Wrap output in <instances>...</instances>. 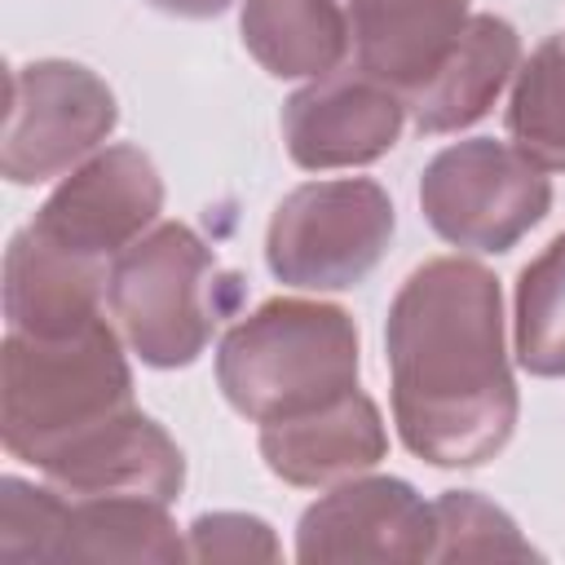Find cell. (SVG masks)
<instances>
[{
	"label": "cell",
	"mask_w": 565,
	"mask_h": 565,
	"mask_svg": "<svg viewBox=\"0 0 565 565\" xmlns=\"http://www.w3.org/2000/svg\"><path fill=\"white\" fill-rule=\"evenodd\" d=\"M393 203L366 177L305 181L269 216V274L300 291L358 287L388 252Z\"/></svg>",
	"instance_id": "obj_5"
},
{
	"label": "cell",
	"mask_w": 565,
	"mask_h": 565,
	"mask_svg": "<svg viewBox=\"0 0 565 565\" xmlns=\"http://www.w3.org/2000/svg\"><path fill=\"white\" fill-rule=\"evenodd\" d=\"M163 207V181L137 146H110L75 168L35 212L31 230L84 260H115L132 247Z\"/></svg>",
	"instance_id": "obj_8"
},
{
	"label": "cell",
	"mask_w": 565,
	"mask_h": 565,
	"mask_svg": "<svg viewBox=\"0 0 565 565\" xmlns=\"http://www.w3.org/2000/svg\"><path fill=\"white\" fill-rule=\"evenodd\" d=\"M406 119V97L362 66H335L318 75L282 106L287 154L309 168H358L393 150Z\"/></svg>",
	"instance_id": "obj_10"
},
{
	"label": "cell",
	"mask_w": 565,
	"mask_h": 565,
	"mask_svg": "<svg viewBox=\"0 0 565 565\" xmlns=\"http://www.w3.org/2000/svg\"><path fill=\"white\" fill-rule=\"evenodd\" d=\"M516 62H521V40L503 18H494V13L468 18V26L455 40V49L446 53V62L415 93H406V110H411L415 128L419 132H459V128L477 124L494 106L503 84L516 75Z\"/></svg>",
	"instance_id": "obj_15"
},
{
	"label": "cell",
	"mask_w": 565,
	"mask_h": 565,
	"mask_svg": "<svg viewBox=\"0 0 565 565\" xmlns=\"http://www.w3.org/2000/svg\"><path fill=\"white\" fill-rule=\"evenodd\" d=\"M384 450H388V433L380 406L358 388L309 415L260 424L265 468L287 486H305V490L362 477L384 459Z\"/></svg>",
	"instance_id": "obj_11"
},
{
	"label": "cell",
	"mask_w": 565,
	"mask_h": 565,
	"mask_svg": "<svg viewBox=\"0 0 565 565\" xmlns=\"http://www.w3.org/2000/svg\"><path fill=\"white\" fill-rule=\"evenodd\" d=\"M115 119H119L115 93L88 66L57 57L13 66L0 172L13 185L62 177L110 137Z\"/></svg>",
	"instance_id": "obj_7"
},
{
	"label": "cell",
	"mask_w": 565,
	"mask_h": 565,
	"mask_svg": "<svg viewBox=\"0 0 565 565\" xmlns=\"http://www.w3.org/2000/svg\"><path fill=\"white\" fill-rule=\"evenodd\" d=\"M243 278L181 221H163L110 260L106 305L128 349L159 371L190 366L238 309Z\"/></svg>",
	"instance_id": "obj_4"
},
{
	"label": "cell",
	"mask_w": 565,
	"mask_h": 565,
	"mask_svg": "<svg viewBox=\"0 0 565 565\" xmlns=\"http://www.w3.org/2000/svg\"><path fill=\"white\" fill-rule=\"evenodd\" d=\"M508 137L543 172H565V35L543 40L516 71Z\"/></svg>",
	"instance_id": "obj_18"
},
{
	"label": "cell",
	"mask_w": 565,
	"mask_h": 565,
	"mask_svg": "<svg viewBox=\"0 0 565 565\" xmlns=\"http://www.w3.org/2000/svg\"><path fill=\"white\" fill-rule=\"evenodd\" d=\"M393 419L411 455L437 468L494 459L516 428V384L503 349V296L486 265L424 260L393 296Z\"/></svg>",
	"instance_id": "obj_1"
},
{
	"label": "cell",
	"mask_w": 565,
	"mask_h": 565,
	"mask_svg": "<svg viewBox=\"0 0 565 565\" xmlns=\"http://www.w3.org/2000/svg\"><path fill=\"white\" fill-rule=\"evenodd\" d=\"M358 366V327L340 305L274 296L225 331L216 384L238 415L269 424L340 402Z\"/></svg>",
	"instance_id": "obj_3"
},
{
	"label": "cell",
	"mask_w": 565,
	"mask_h": 565,
	"mask_svg": "<svg viewBox=\"0 0 565 565\" xmlns=\"http://www.w3.org/2000/svg\"><path fill=\"white\" fill-rule=\"evenodd\" d=\"M190 561L203 565H252L278 561V539L260 516L247 512H203L190 525Z\"/></svg>",
	"instance_id": "obj_22"
},
{
	"label": "cell",
	"mask_w": 565,
	"mask_h": 565,
	"mask_svg": "<svg viewBox=\"0 0 565 565\" xmlns=\"http://www.w3.org/2000/svg\"><path fill=\"white\" fill-rule=\"evenodd\" d=\"M66 521V494L26 486L18 477L0 481V565H44L57 561V534Z\"/></svg>",
	"instance_id": "obj_21"
},
{
	"label": "cell",
	"mask_w": 565,
	"mask_h": 565,
	"mask_svg": "<svg viewBox=\"0 0 565 565\" xmlns=\"http://www.w3.org/2000/svg\"><path fill=\"white\" fill-rule=\"evenodd\" d=\"M468 18V0H349L358 66L406 97L446 62Z\"/></svg>",
	"instance_id": "obj_14"
},
{
	"label": "cell",
	"mask_w": 565,
	"mask_h": 565,
	"mask_svg": "<svg viewBox=\"0 0 565 565\" xmlns=\"http://www.w3.org/2000/svg\"><path fill=\"white\" fill-rule=\"evenodd\" d=\"M238 26L247 53L278 79L331 75L353 44L340 0H243Z\"/></svg>",
	"instance_id": "obj_16"
},
{
	"label": "cell",
	"mask_w": 565,
	"mask_h": 565,
	"mask_svg": "<svg viewBox=\"0 0 565 565\" xmlns=\"http://www.w3.org/2000/svg\"><path fill=\"white\" fill-rule=\"evenodd\" d=\"M49 486H57L71 499L88 494H137L154 503H172L185 486V459L177 441L141 411H128L97 437H88L79 450L57 459L49 472Z\"/></svg>",
	"instance_id": "obj_13"
},
{
	"label": "cell",
	"mask_w": 565,
	"mask_h": 565,
	"mask_svg": "<svg viewBox=\"0 0 565 565\" xmlns=\"http://www.w3.org/2000/svg\"><path fill=\"white\" fill-rule=\"evenodd\" d=\"M128 411L132 371L106 318L71 335H4L0 437L13 459L49 472Z\"/></svg>",
	"instance_id": "obj_2"
},
{
	"label": "cell",
	"mask_w": 565,
	"mask_h": 565,
	"mask_svg": "<svg viewBox=\"0 0 565 565\" xmlns=\"http://www.w3.org/2000/svg\"><path fill=\"white\" fill-rule=\"evenodd\" d=\"M296 556L305 565L433 561V503H424L397 477H349L305 508Z\"/></svg>",
	"instance_id": "obj_9"
},
{
	"label": "cell",
	"mask_w": 565,
	"mask_h": 565,
	"mask_svg": "<svg viewBox=\"0 0 565 565\" xmlns=\"http://www.w3.org/2000/svg\"><path fill=\"white\" fill-rule=\"evenodd\" d=\"M516 362L530 375H565V234L516 278Z\"/></svg>",
	"instance_id": "obj_19"
},
{
	"label": "cell",
	"mask_w": 565,
	"mask_h": 565,
	"mask_svg": "<svg viewBox=\"0 0 565 565\" xmlns=\"http://www.w3.org/2000/svg\"><path fill=\"white\" fill-rule=\"evenodd\" d=\"M150 4L163 9V13H172V18H216L234 0H150Z\"/></svg>",
	"instance_id": "obj_23"
},
{
	"label": "cell",
	"mask_w": 565,
	"mask_h": 565,
	"mask_svg": "<svg viewBox=\"0 0 565 565\" xmlns=\"http://www.w3.org/2000/svg\"><path fill=\"white\" fill-rule=\"evenodd\" d=\"M512 516L472 490H446L433 503V561H534Z\"/></svg>",
	"instance_id": "obj_20"
},
{
	"label": "cell",
	"mask_w": 565,
	"mask_h": 565,
	"mask_svg": "<svg viewBox=\"0 0 565 565\" xmlns=\"http://www.w3.org/2000/svg\"><path fill=\"white\" fill-rule=\"evenodd\" d=\"M106 278L110 269L84 256H71L44 243L31 225L13 234L4 252V318L9 331L26 335H71L106 318Z\"/></svg>",
	"instance_id": "obj_12"
},
{
	"label": "cell",
	"mask_w": 565,
	"mask_h": 565,
	"mask_svg": "<svg viewBox=\"0 0 565 565\" xmlns=\"http://www.w3.org/2000/svg\"><path fill=\"white\" fill-rule=\"evenodd\" d=\"M190 556L177 539L168 503L137 494H66V521L57 534V561H159Z\"/></svg>",
	"instance_id": "obj_17"
},
{
	"label": "cell",
	"mask_w": 565,
	"mask_h": 565,
	"mask_svg": "<svg viewBox=\"0 0 565 565\" xmlns=\"http://www.w3.org/2000/svg\"><path fill=\"white\" fill-rule=\"evenodd\" d=\"M419 207L437 238L463 252H508L552 207L534 159L494 137L446 146L419 177Z\"/></svg>",
	"instance_id": "obj_6"
}]
</instances>
